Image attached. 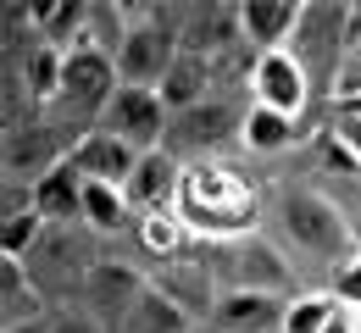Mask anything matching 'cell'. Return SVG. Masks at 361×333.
Instances as JSON below:
<instances>
[{
	"label": "cell",
	"instance_id": "obj_20",
	"mask_svg": "<svg viewBox=\"0 0 361 333\" xmlns=\"http://www.w3.org/2000/svg\"><path fill=\"white\" fill-rule=\"evenodd\" d=\"M84 228L94 239L134 234L139 217H134V206H128V189H111V184H90L84 178Z\"/></svg>",
	"mask_w": 361,
	"mask_h": 333
},
{
	"label": "cell",
	"instance_id": "obj_16",
	"mask_svg": "<svg viewBox=\"0 0 361 333\" xmlns=\"http://www.w3.org/2000/svg\"><path fill=\"white\" fill-rule=\"evenodd\" d=\"M283 317H289V300L278 294H223L206 333H283Z\"/></svg>",
	"mask_w": 361,
	"mask_h": 333
},
{
	"label": "cell",
	"instance_id": "obj_17",
	"mask_svg": "<svg viewBox=\"0 0 361 333\" xmlns=\"http://www.w3.org/2000/svg\"><path fill=\"white\" fill-rule=\"evenodd\" d=\"M161 106L173 111V117H183V111H195V106H206V100L217 95V78H212V61H200V56H189V50H178V61H173V73L161 78Z\"/></svg>",
	"mask_w": 361,
	"mask_h": 333
},
{
	"label": "cell",
	"instance_id": "obj_22",
	"mask_svg": "<svg viewBox=\"0 0 361 333\" xmlns=\"http://www.w3.org/2000/svg\"><path fill=\"white\" fill-rule=\"evenodd\" d=\"M34 211L45 222H84V172L67 161L56 167L45 184H34Z\"/></svg>",
	"mask_w": 361,
	"mask_h": 333
},
{
	"label": "cell",
	"instance_id": "obj_4",
	"mask_svg": "<svg viewBox=\"0 0 361 333\" xmlns=\"http://www.w3.org/2000/svg\"><path fill=\"white\" fill-rule=\"evenodd\" d=\"M100 239L84 228V222H50L45 239L34 244V256L23 261L34 289L45 294L50 306H78V294L90 284V272L100 267Z\"/></svg>",
	"mask_w": 361,
	"mask_h": 333
},
{
	"label": "cell",
	"instance_id": "obj_9",
	"mask_svg": "<svg viewBox=\"0 0 361 333\" xmlns=\"http://www.w3.org/2000/svg\"><path fill=\"white\" fill-rule=\"evenodd\" d=\"M145 294H150V267H134V261L106 256V261L90 272V284H84V294H78V306H84L106 333H123V322L139 311Z\"/></svg>",
	"mask_w": 361,
	"mask_h": 333
},
{
	"label": "cell",
	"instance_id": "obj_15",
	"mask_svg": "<svg viewBox=\"0 0 361 333\" xmlns=\"http://www.w3.org/2000/svg\"><path fill=\"white\" fill-rule=\"evenodd\" d=\"M73 167L90 178V184H111V189H128V178H134L139 167V150L123 139H111V134H84V139L73 144Z\"/></svg>",
	"mask_w": 361,
	"mask_h": 333
},
{
	"label": "cell",
	"instance_id": "obj_2",
	"mask_svg": "<svg viewBox=\"0 0 361 333\" xmlns=\"http://www.w3.org/2000/svg\"><path fill=\"white\" fill-rule=\"evenodd\" d=\"M178 217L200 244H223V239L262 234L267 194L239 161H195V167H183Z\"/></svg>",
	"mask_w": 361,
	"mask_h": 333
},
{
	"label": "cell",
	"instance_id": "obj_29",
	"mask_svg": "<svg viewBox=\"0 0 361 333\" xmlns=\"http://www.w3.org/2000/svg\"><path fill=\"white\" fill-rule=\"evenodd\" d=\"M328 289L339 294V306H350V311L361 317V261H350V267H345V272H339Z\"/></svg>",
	"mask_w": 361,
	"mask_h": 333
},
{
	"label": "cell",
	"instance_id": "obj_26",
	"mask_svg": "<svg viewBox=\"0 0 361 333\" xmlns=\"http://www.w3.org/2000/svg\"><path fill=\"white\" fill-rule=\"evenodd\" d=\"M334 317H339V294L334 289H306L300 300H289L283 333H328Z\"/></svg>",
	"mask_w": 361,
	"mask_h": 333
},
{
	"label": "cell",
	"instance_id": "obj_19",
	"mask_svg": "<svg viewBox=\"0 0 361 333\" xmlns=\"http://www.w3.org/2000/svg\"><path fill=\"white\" fill-rule=\"evenodd\" d=\"M34 6V34L56 50H78L90 34V0H28Z\"/></svg>",
	"mask_w": 361,
	"mask_h": 333
},
{
	"label": "cell",
	"instance_id": "obj_30",
	"mask_svg": "<svg viewBox=\"0 0 361 333\" xmlns=\"http://www.w3.org/2000/svg\"><path fill=\"white\" fill-rule=\"evenodd\" d=\"M339 106H361V67L345 73V84H339Z\"/></svg>",
	"mask_w": 361,
	"mask_h": 333
},
{
	"label": "cell",
	"instance_id": "obj_11",
	"mask_svg": "<svg viewBox=\"0 0 361 333\" xmlns=\"http://www.w3.org/2000/svg\"><path fill=\"white\" fill-rule=\"evenodd\" d=\"M173 61H178V39L150 17V6H139L134 34L117 50V78L128 89H161V78L173 73Z\"/></svg>",
	"mask_w": 361,
	"mask_h": 333
},
{
	"label": "cell",
	"instance_id": "obj_21",
	"mask_svg": "<svg viewBox=\"0 0 361 333\" xmlns=\"http://www.w3.org/2000/svg\"><path fill=\"white\" fill-rule=\"evenodd\" d=\"M17 73H23V89H28V100L39 106V111H50L56 106V95H61V78H67V50L45 45V39H34V50L23 56V61H11Z\"/></svg>",
	"mask_w": 361,
	"mask_h": 333
},
{
	"label": "cell",
	"instance_id": "obj_25",
	"mask_svg": "<svg viewBox=\"0 0 361 333\" xmlns=\"http://www.w3.org/2000/svg\"><path fill=\"white\" fill-rule=\"evenodd\" d=\"M123 333H200V328L183 317V311L167 300V294H156V289H150V294L139 300V311L123 322Z\"/></svg>",
	"mask_w": 361,
	"mask_h": 333
},
{
	"label": "cell",
	"instance_id": "obj_14",
	"mask_svg": "<svg viewBox=\"0 0 361 333\" xmlns=\"http://www.w3.org/2000/svg\"><path fill=\"white\" fill-rule=\"evenodd\" d=\"M178 189L183 161H173L167 150H150V156H139L134 178H128V206H134V217H161V211H178Z\"/></svg>",
	"mask_w": 361,
	"mask_h": 333
},
{
	"label": "cell",
	"instance_id": "obj_18",
	"mask_svg": "<svg viewBox=\"0 0 361 333\" xmlns=\"http://www.w3.org/2000/svg\"><path fill=\"white\" fill-rule=\"evenodd\" d=\"M300 6L306 0H245V39L262 50H289L295 39V23H300Z\"/></svg>",
	"mask_w": 361,
	"mask_h": 333
},
{
	"label": "cell",
	"instance_id": "obj_7",
	"mask_svg": "<svg viewBox=\"0 0 361 333\" xmlns=\"http://www.w3.org/2000/svg\"><path fill=\"white\" fill-rule=\"evenodd\" d=\"M67 161H73V139L50 117H34V122L0 134V184L34 189V184H45L56 167H67Z\"/></svg>",
	"mask_w": 361,
	"mask_h": 333
},
{
	"label": "cell",
	"instance_id": "obj_31",
	"mask_svg": "<svg viewBox=\"0 0 361 333\" xmlns=\"http://www.w3.org/2000/svg\"><path fill=\"white\" fill-rule=\"evenodd\" d=\"M328 333H361V317L350 311V306H339V317L328 322Z\"/></svg>",
	"mask_w": 361,
	"mask_h": 333
},
{
	"label": "cell",
	"instance_id": "obj_13",
	"mask_svg": "<svg viewBox=\"0 0 361 333\" xmlns=\"http://www.w3.org/2000/svg\"><path fill=\"white\" fill-rule=\"evenodd\" d=\"M250 100L267 106V111H278V117H295V122H306L317 111L312 78H306V67H300L289 50H267V56H262L256 84H250Z\"/></svg>",
	"mask_w": 361,
	"mask_h": 333
},
{
	"label": "cell",
	"instance_id": "obj_24",
	"mask_svg": "<svg viewBox=\"0 0 361 333\" xmlns=\"http://www.w3.org/2000/svg\"><path fill=\"white\" fill-rule=\"evenodd\" d=\"M134 17H139V6H123V0H90V34H84V45L117 61L123 39L134 34Z\"/></svg>",
	"mask_w": 361,
	"mask_h": 333
},
{
	"label": "cell",
	"instance_id": "obj_1",
	"mask_svg": "<svg viewBox=\"0 0 361 333\" xmlns=\"http://www.w3.org/2000/svg\"><path fill=\"white\" fill-rule=\"evenodd\" d=\"M267 217H272V239L289 250V261L312 267V289H328L350 261H361V234L356 222L339 211V200L317 184L312 172L283 178L267 194Z\"/></svg>",
	"mask_w": 361,
	"mask_h": 333
},
{
	"label": "cell",
	"instance_id": "obj_8",
	"mask_svg": "<svg viewBox=\"0 0 361 333\" xmlns=\"http://www.w3.org/2000/svg\"><path fill=\"white\" fill-rule=\"evenodd\" d=\"M150 289L167 294L195 328H212V317H217V306H223V289H217V272H212V261H206V244H195L178 261L150 267Z\"/></svg>",
	"mask_w": 361,
	"mask_h": 333
},
{
	"label": "cell",
	"instance_id": "obj_28",
	"mask_svg": "<svg viewBox=\"0 0 361 333\" xmlns=\"http://www.w3.org/2000/svg\"><path fill=\"white\" fill-rule=\"evenodd\" d=\"M45 333H106V328L94 322L84 306H56V311H50V322H45Z\"/></svg>",
	"mask_w": 361,
	"mask_h": 333
},
{
	"label": "cell",
	"instance_id": "obj_32",
	"mask_svg": "<svg viewBox=\"0 0 361 333\" xmlns=\"http://www.w3.org/2000/svg\"><path fill=\"white\" fill-rule=\"evenodd\" d=\"M11 333H45V322H34V328H11Z\"/></svg>",
	"mask_w": 361,
	"mask_h": 333
},
{
	"label": "cell",
	"instance_id": "obj_27",
	"mask_svg": "<svg viewBox=\"0 0 361 333\" xmlns=\"http://www.w3.org/2000/svg\"><path fill=\"white\" fill-rule=\"evenodd\" d=\"M334 139L345 144L361 167V106H334Z\"/></svg>",
	"mask_w": 361,
	"mask_h": 333
},
{
	"label": "cell",
	"instance_id": "obj_12",
	"mask_svg": "<svg viewBox=\"0 0 361 333\" xmlns=\"http://www.w3.org/2000/svg\"><path fill=\"white\" fill-rule=\"evenodd\" d=\"M233 45H245V0H189L178 50L200 56V61H217Z\"/></svg>",
	"mask_w": 361,
	"mask_h": 333
},
{
	"label": "cell",
	"instance_id": "obj_3",
	"mask_svg": "<svg viewBox=\"0 0 361 333\" xmlns=\"http://www.w3.org/2000/svg\"><path fill=\"white\" fill-rule=\"evenodd\" d=\"M206 261L217 272L223 294H278V300H300L306 294V272L289 261V250L262 228V234L245 239H223V244H206Z\"/></svg>",
	"mask_w": 361,
	"mask_h": 333
},
{
	"label": "cell",
	"instance_id": "obj_10",
	"mask_svg": "<svg viewBox=\"0 0 361 333\" xmlns=\"http://www.w3.org/2000/svg\"><path fill=\"white\" fill-rule=\"evenodd\" d=\"M167 128H173V111L161 106V95H156V89H128V84L111 95L106 117H100V134L134 144L139 156L161 150V144H167Z\"/></svg>",
	"mask_w": 361,
	"mask_h": 333
},
{
	"label": "cell",
	"instance_id": "obj_23",
	"mask_svg": "<svg viewBox=\"0 0 361 333\" xmlns=\"http://www.w3.org/2000/svg\"><path fill=\"white\" fill-rule=\"evenodd\" d=\"M295 144H306V134H300L295 117H278L267 106H250V117H245V150H250V156H283V150H295Z\"/></svg>",
	"mask_w": 361,
	"mask_h": 333
},
{
	"label": "cell",
	"instance_id": "obj_6",
	"mask_svg": "<svg viewBox=\"0 0 361 333\" xmlns=\"http://www.w3.org/2000/svg\"><path fill=\"white\" fill-rule=\"evenodd\" d=\"M117 89H123L117 61L90 50V45H78V50H67V78H61V95H56V106H50L45 117L78 144L84 134L100 128V117H106V106H111Z\"/></svg>",
	"mask_w": 361,
	"mask_h": 333
},
{
	"label": "cell",
	"instance_id": "obj_5",
	"mask_svg": "<svg viewBox=\"0 0 361 333\" xmlns=\"http://www.w3.org/2000/svg\"><path fill=\"white\" fill-rule=\"evenodd\" d=\"M250 95H212L206 106L173 117L167 128V156L195 167V161H233V150H245V117H250Z\"/></svg>",
	"mask_w": 361,
	"mask_h": 333
}]
</instances>
